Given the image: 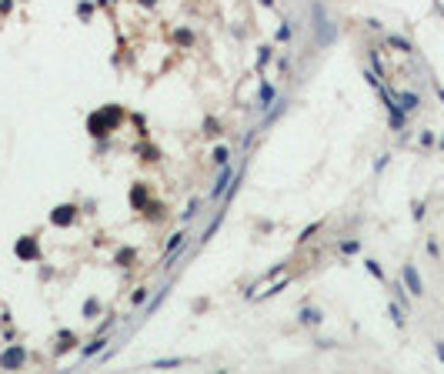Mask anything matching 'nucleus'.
Instances as JSON below:
<instances>
[{
	"label": "nucleus",
	"mask_w": 444,
	"mask_h": 374,
	"mask_svg": "<svg viewBox=\"0 0 444 374\" xmlns=\"http://www.w3.org/2000/svg\"><path fill=\"white\" fill-rule=\"evenodd\" d=\"M24 361H27L24 344H14V348H7L4 354H0V371H14V367H20Z\"/></svg>",
	"instance_id": "obj_1"
},
{
	"label": "nucleus",
	"mask_w": 444,
	"mask_h": 374,
	"mask_svg": "<svg viewBox=\"0 0 444 374\" xmlns=\"http://www.w3.org/2000/svg\"><path fill=\"white\" fill-rule=\"evenodd\" d=\"M231 184H234V171L227 167H220V174H217V181H214V187H210V200H220L227 194V187H231Z\"/></svg>",
	"instance_id": "obj_2"
},
{
	"label": "nucleus",
	"mask_w": 444,
	"mask_h": 374,
	"mask_svg": "<svg viewBox=\"0 0 444 374\" xmlns=\"http://www.w3.org/2000/svg\"><path fill=\"white\" fill-rule=\"evenodd\" d=\"M404 284H408V291H411L414 297L424 294V284H421V274H418L414 264H404Z\"/></svg>",
	"instance_id": "obj_3"
},
{
	"label": "nucleus",
	"mask_w": 444,
	"mask_h": 374,
	"mask_svg": "<svg viewBox=\"0 0 444 374\" xmlns=\"http://www.w3.org/2000/svg\"><path fill=\"white\" fill-rule=\"evenodd\" d=\"M184 241H187V234H184V231H177L174 237L167 241V251H164V267H170V264L177 261V254H180V244H184Z\"/></svg>",
	"instance_id": "obj_4"
},
{
	"label": "nucleus",
	"mask_w": 444,
	"mask_h": 374,
	"mask_svg": "<svg viewBox=\"0 0 444 374\" xmlns=\"http://www.w3.org/2000/svg\"><path fill=\"white\" fill-rule=\"evenodd\" d=\"M257 107L261 111H267V107H271V104H274V87H271V84H261V97H257Z\"/></svg>",
	"instance_id": "obj_5"
},
{
	"label": "nucleus",
	"mask_w": 444,
	"mask_h": 374,
	"mask_svg": "<svg viewBox=\"0 0 444 374\" xmlns=\"http://www.w3.org/2000/svg\"><path fill=\"white\" fill-rule=\"evenodd\" d=\"M104 344H107V334H97V337H94V341L87 344V348L81 351V354H84V358H94V354H97V351L104 348Z\"/></svg>",
	"instance_id": "obj_6"
},
{
	"label": "nucleus",
	"mask_w": 444,
	"mask_h": 374,
	"mask_svg": "<svg viewBox=\"0 0 444 374\" xmlns=\"http://www.w3.org/2000/svg\"><path fill=\"white\" fill-rule=\"evenodd\" d=\"M70 221H73V207H57L54 224H60V227H64V224H70Z\"/></svg>",
	"instance_id": "obj_7"
},
{
	"label": "nucleus",
	"mask_w": 444,
	"mask_h": 374,
	"mask_svg": "<svg viewBox=\"0 0 444 374\" xmlns=\"http://www.w3.org/2000/svg\"><path fill=\"white\" fill-rule=\"evenodd\" d=\"M301 324H321V311L304 308V311H301Z\"/></svg>",
	"instance_id": "obj_8"
},
{
	"label": "nucleus",
	"mask_w": 444,
	"mask_h": 374,
	"mask_svg": "<svg viewBox=\"0 0 444 374\" xmlns=\"http://www.w3.org/2000/svg\"><path fill=\"white\" fill-rule=\"evenodd\" d=\"M17 254H20V257H37V247H33V241H20V244H17Z\"/></svg>",
	"instance_id": "obj_9"
},
{
	"label": "nucleus",
	"mask_w": 444,
	"mask_h": 374,
	"mask_svg": "<svg viewBox=\"0 0 444 374\" xmlns=\"http://www.w3.org/2000/svg\"><path fill=\"white\" fill-rule=\"evenodd\" d=\"M418 107V94H401V111H414Z\"/></svg>",
	"instance_id": "obj_10"
},
{
	"label": "nucleus",
	"mask_w": 444,
	"mask_h": 374,
	"mask_svg": "<svg viewBox=\"0 0 444 374\" xmlns=\"http://www.w3.org/2000/svg\"><path fill=\"white\" fill-rule=\"evenodd\" d=\"M184 364V358H161V361H154V367H180Z\"/></svg>",
	"instance_id": "obj_11"
},
{
	"label": "nucleus",
	"mask_w": 444,
	"mask_h": 374,
	"mask_svg": "<svg viewBox=\"0 0 444 374\" xmlns=\"http://www.w3.org/2000/svg\"><path fill=\"white\" fill-rule=\"evenodd\" d=\"M227 157H231V151H227V147H217V151H214V164H217V167H224Z\"/></svg>",
	"instance_id": "obj_12"
},
{
	"label": "nucleus",
	"mask_w": 444,
	"mask_h": 374,
	"mask_svg": "<svg viewBox=\"0 0 444 374\" xmlns=\"http://www.w3.org/2000/svg\"><path fill=\"white\" fill-rule=\"evenodd\" d=\"M271 57H274V50H271V47H261V54H257V67H267V64H271Z\"/></svg>",
	"instance_id": "obj_13"
},
{
	"label": "nucleus",
	"mask_w": 444,
	"mask_h": 374,
	"mask_svg": "<svg viewBox=\"0 0 444 374\" xmlns=\"http://www.w3.org/2000/svg\"><path fill=\"white\" fill-rule=\"evenodd\" d=\"M388 44H391V47H397V50H411V44L401 40V37H388Z\"/></svg>",
	"instance_id": "obj_14"
},
{
	"label": "nucleus",
	"mask_w": 444,
	"mask_h": 374,
	"mask_svg": "<svg viewBox=\"0 0 444 374\" xmlns=\"http://www.w3.org/2000/svg\"><path fill=\"white\" fill-rule=\"evenodd\" d=\"M127 261H134V251H127V247H124L121 254H117V264H121V267H127Z\"/></svg>",
	"instance_id": "obj_15"
},
{
	"label": "nucleus",
	"mask_w": 444,
	"mask_h": 374,
	"mask_svg": "<svg viewBox=\"0 0 444 374\" xmlns=\"http://www.w3.org/2000/svg\"><path fill=\"white\" fill-rule=\"evenodd\" d=\"M367 271H371L378 281H384V271H381V264H378V261H367Z\"/></svg>",
	"instance_id": "obj_16"
},
{
	"label": "nucleus",
	"mask_w": 444,
	"mask_h": 374,
	"mask_svg": "<svg viewBox=\"0 0 444 374\" xmlns=\"http://www.w3.org/2000/svg\"><path fill=\"white\" fill-rule=\"evenodd\" d=\"M204 134H220V127H217V120H204Z\"/></svg>",
	"instance_id": "obj_17"
},
{
	"label": "nucleus",
	"mask_w": 444,
	"mask_h": 374,
	"mask_svg": "<svg viewBox=\"0 0 444 374\" xmlns=\"http://www.w3.org/2000/svg\"><path fill=\"white\" fill-rule=\"evenodd\" d=\"M317 227H321V224H307V227H304V234H301V241H311V237L317 234Z\"/></svg>",
	"instance_id": "obj_18"
},
{
	"label": "nucleus",
	"mask_w": 444,
	"mask_h": 374,
	"mask_svg": "<svg viewBox=\"0 0 444 374\" xmlns=\"http://www.w3.org/2000/svg\"><path fill=\"white\" fill-rule=\"evenodd\" d=\"M197 207H201V200H191V204H187V211H184V221H191V217L197 214Z\"/></svg>",
	"instance_id": "obj_19"
},
{
	"label": "nucleus",
	"mask_w": 444,
	"mask_h": 374,
	"mask_svg": "<svg viewBox=\"0 0 444 374\" xmlns=\"http://www.w3.org/2000/svg\"><path fill=\"white\" fill-rule=\"evenodd\" d=\"M287 37H291V27L281 24V27H277V40H287Z\"/></svg>",
	"instance_id": "obj_20"
},
{
	"label": "nucleus",
	"mask_w": 444,
	"mask_h": 374,
	"mask_svg": "<svg viewBox=\"0 0 444 374\" xmlns=\"http://www.w3.org/2000/svg\"><path fill=\"white\" fill-rule=\"evenodd\" d=\"M391 318H394L397 324H404V314H401V308H397V304H391Z\"/></svg>",
	"instance_id": "obj_21"
},
{
	"label": "nucleus",
	"mask_w": 444,
	"mask_h": 374,
	"mask_svg": "<svg viewBox=\"0 0 444 374\" xmlns=\"http://www.w3.org/2000/svg\"><path fill=\"white\" fill-rule=\"evenodd\" d=\"M341 251H344V254H354V251H357V241H347V244H341Z\"/></svg>",
	"instance_id": "obj_22"
},
{
	"label": "nucleus",
	"mask_w": 444,
	"mask_h": 374,
	"mask_svg": "<svg viewBox=\"0 0 444 374\" xmlns=\"http://www.w3.org/2000/svg\"><path fill=\"white\" fill-rule=\"evenodd\" d=\"M437 358H441V361H444V344H437Z\"/></svg>",
	"instance_id": "obj_23"
},
{
	"label": "nucleus",
	"mask_w": 444,
	"mask_h": 374,
	"mask_svg": "<svg viewBox=\"0 0 444 374\" xmlns=\"http://www.w3.org/2000/svg\"><path fill=\"white\" fill-rule=\"evenodd\" d=\"M261 4H264V7H271V4H274V0H261Z\"/></svg>",
	"instance_id": "obj_24"
},
{
	"label": "nucleus",
	"mask_w": 444,
	"mask_h": 374,
	"mask_svg": "<svg viewBox=\"0 0 444 374\" xmlns=\"http://www.w3.org/2000/svg\"><path fill=\"white\" fill-rule=\"evenodd\" d=\"M140 4H147V7H151V4H154V0H140Z\"/></svg>",
	"instance_id": "obj_25"
}]
</instances>
